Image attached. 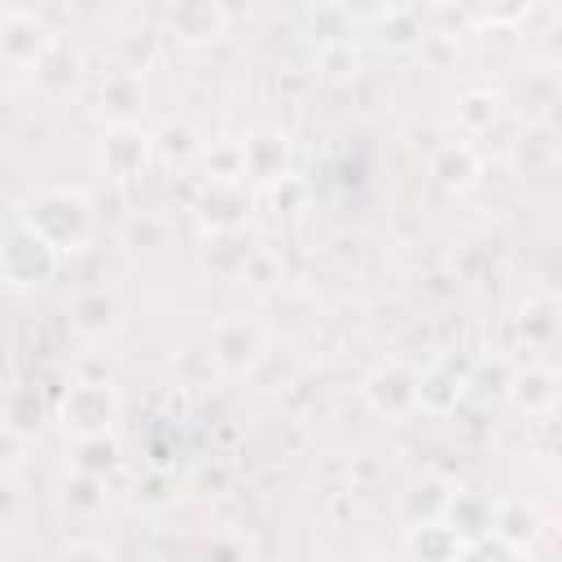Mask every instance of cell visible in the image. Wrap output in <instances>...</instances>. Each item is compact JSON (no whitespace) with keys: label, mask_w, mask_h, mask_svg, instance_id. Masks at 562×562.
Wrapping results in <instances>:
<instances>
[{"label":"cell","mask_w":562,"mask_h":562,"mask_svg":"<svg viewBox=\"0 0 562 562\" xmlns=\"http://www.w3.org/2000/svg\"><path fill=\"white\" fill-rule=\"evenodd\" d=\"M18 220L35 237H44L57 255H75L92 241V202L75 184H44L26 193L18 206Z\"/></svg>","instance_id":"6da1fadb"},{"label":"cell","mask_w":562,"mask_h":562,"mask_svg":"<svg viewBox=\"0 0 562 562\" xmlns=\"http://www.w3.org/2000/svg\"><path fill=\"white\" fill-rule=\"evenodd\" d=\"M57 263H61V255L44 237H35L22 220H13L9 237H4V250H0V272L9 281V290H40V285H48Z\"/></svg>","instance_id":"7a4b0ae2"},{"label":"cell","mask_w":562,"mask_h":562,"mask_svg":"<svg viewBox=\"0 0 562 562\" xmlns=\"http://www.w3.org/2000/svg\"><path fill=\"white\" fill-rule=\"evenodd\" d=\"M61 426L75 435V439H97V435H110L114 417H119V395L110 382H75L66 395H61V408H57Z\"/></svg>","instance_id":"3957f363"},{"label":"cell","mask_w":562,"mask_h":562,"mask_svg":"<svg viewBox=\"0 0 562 562\" xmlns=\"http://www.w3.org/2000/svg\"><path fill=\"white\" fill-rule=\"evenodd\" d=\"M48 44H53V31L31 9H4L0 13V57H4V66L26 70L48 53Z\"/></svg>","instance_id":"277c9868"},{"label":"cell","mask_w":562,"mask_h":562,"mask_svg":"<svg viewBox=\"0 0 562 562\" xmlns=\"http://www.w3.org/2000/svg\"><path fill=\"white\" fill-rule=\"evenodd\" d=\"M417 391H422V373H413L404 364H382V369H373L364 378V400L373 404V413H382L391 422L413 413V408H422Z\"/></svg>","instance_id":"5b68a950"},{"label":"cell","mask_w":562,"mask_h":562,"mask_svg":"<svg viewBox=\"0 0 562 562\" xmlns=\"http://www.w3.org/2000/svg\"><path fill=\"white\" fill-rule=\"evenodd\" d=\"M263 351V334L255 321L246 316H224L215 329H211V356L224 373H246Z\"/></svg>","instance_id":"8992f818"},{"label":"cell","mask_w":562,"mask_h":562,"mask_svg":"<svg viewBox=\"0 0 562 562\" xmlns=\"http://www.w3.org/2000/svg\"><path fill=\"white\" fill-rule=\"evenodd\" d=\"M154 154V132H140L136 123H119L101 136V167L110 180H132Z\"/></svg>","instance_id":"52a82bcc"},{"label":"cell","mask_w":562,"mask_h":562,"mask_svg":"<svg viewBox=\"0 0 562 562\" xmlns=\"http://www.w3.org/2000/svg\"><path fill=\"white\" fill-rule=\"evenodd\" d=\"M66 321H70V329H75L79 338L101 342V338H110V334L123 325V303H119L114 290H101V285H97V290H83V294L70 299Z\"/></svg>","instance_id":"ba28073f"},{"label":"cell","mask_w":562,"mask_h":562,"mask_svg":"<svg viewBox=\"0 0 562 562\" xmlns=\"http://www.w3.org/2000/svg\"><path fill=\"white\" fill-rule=\"evenodd\" d=\"M250 211V193L241 189V180H211L202 202H198V215L211 233H233Z\"/></svg>","instance_id":"9c48e42d"},{"label":"cell","mask_w":562,"mask_h":562,"mask_svg":"<svg viewBox=\"0 0 562 562\" xmlns=\"http://www.w3.org/2000/svg\"><path fill=\"white\" fill-rule=\"evenodd\" d=\"M461 553H465V536L452 522H443V518L413 522V531H408L413 562H461Z\"/></svg>","instance_id":"30bf717a"},{"label":"cell","mask_w":562,"mask_h":562,"mask_svg":"<svg viewBox=\"0 0 562 562\" xmlns=\"http://www.w3.org/2000/svg\"><path fill=\"white\" fill-rule=\"evenodd\" d=\"M430 176H435L439 189L465 193V189H474V180H479V154H474L465 140H452V145H443V149L430 158Z\"/></svg>","instance_id":"8fae6325"},{"label":"cell","mask_w":562,"mask_h":562,"mask_svg":"<svg viewBox=\"0 0 562 562\" xmlns=\"http://www.w3.org/2000/svg\"><path fill=\"white\" fill-rule=\"evenodd\" d=\"M509 400H514L522 413H544V408H553V400H558L553 373H549V369H522V373H514Z\"/></svg>","instance_id":"7c38bea8"},{"label":"cell","mask_w":562,"mask_h":562,"mask_svg":"<svg viewBox=\"0 0 562 562\" xmlns=\"http://www.w3.org/2000/svg\"><path fill=\"white\" fill-rule=\"evenodd\" d=\"M285 158H290V149H285L281 136H255V140H246V171L259 176V180H268V184H277V180L290 176L285 171Z\"/></svg>","instance_id":"4fadbf2b"},{"label":"cell","mask_w":562,"mask_h":562,"mask_svg":"<svg viewBox=\"0 0 562 562\" xmlns=\"http://www.w3.org/2000/svg\"><path fill=\"white\" fill-rule=\"evenodd\" d=\"M136 105H140V83H136V75H110V79L101 83V114H105L114 127H119V123H132Z\"/></svg>","instance_id":"5bb4252c"},{"label":"cell","mask_w":562,"mask_h":562,"mask_svg":"<svg viewBox=\"0 0 562 562\" xmlns=\"http://www.w3.org/2000/svg\"><path fill=\"white\" fill-rule=\"evenodd\" d=\"M220 26H224V13L211 9V4H184V9L171 13V31H176L180 40H193V44H198V40H215Z\"/></svg>","instance_id":"9a60e30c"},{"label":"cell","mask_w":562,"mask_h":562,"mask_svg":"<svg viewBox=\"0 0 562 562\" xmlns=\"http://www.w3.org/2000/svg\"><path fill=\"white\" fill-rule=\"evenodd\" d=\"M114 465H119V448H114L110 435L75 439V470H83V474H92V479H105Z\"/></svg>","instance_id":"2e32d148"},{"label":"cell","mask_w":562,"mask_h":562,"mask_svg":"<svg viewBox=\"0 0 562 562\" xmlns=\"http://www.w3.org/2000/svg\"><path fill=\"white\" fill-rule=\"evenodd\" d=\"M61 509H70V514H92L101 501H105V492H101V479H92V474H83V470H75L70 479H61Z\"/></svg>","instance_id":"e0dca14e"},{"label":"cell","mask_w":562,"mask_h":562,"mask_svg":"<svg viewBox=\"0 0 562 562\" xmlns=\"http://www.w3.org/2000/svg\"><path fill=\"white\" fill-rule=\"evenodd\" d=\"M457 119H461L465 132H487V127L496 123V97L483 92V88L465 92V97L457 101Z\"/></svg>","instance_id":"ac0fdd59"},{"label":"cell","mask_w":562,"mask_h":562,"mask_svg":"<svg viewBox=\"0 0 562 562\" xmlns=\"http://www.w3.org/2000/svg\"><path fill=\"white\" fill-rule=\"evenodd\" d=\"M154 154H158L162 162L189 158V154H198V140H193V132H189L184 123H162V127L154 132Z\"/></svg>","instance_id":"d6986e66"},{"label":"cell","mask_w":562,"mask_h":562,"mask_svg":"<svg viewBox=\"0 0 562 562\" xmlns=\"http://www.w3.org/2000/svg\"><path fill=\"white\" fill-rule=\"evenodd\" d=\"M422 408H430V413H448L452 404H457V395H461V382H448V378H439V373H422Z\"/></svg>","instance_id":"ffe728a7"},{"label":"cell","mask_w":562,"mask_h":562,"mask_svg":"<svg viewBox=\"0 0 562 562\" xmlns=\"http://www.w3.org/2000/svg\"><path fill=\"white\" fill-rule=\"evenodd\" d=\"M461 562H518V549L505 544L501 536H487V540L470 544V549L461 553Z\"/></svg>","instance_id":"44dd1931"},{"label":"cell","mask_w":562,"mask_h":562,"mask_svg":"<svg viewBox=\"0 0 562 562\" xmlns=\"http://www.w3.org/2000/svg\"><path fill=\"white\" fill-rule=\"evenodd\" d=\"M57 562H110V553L101 544H88V540H75L57 553Z\"/></svg>","instance_id":"7402d4cb"}]
</instances>
